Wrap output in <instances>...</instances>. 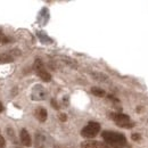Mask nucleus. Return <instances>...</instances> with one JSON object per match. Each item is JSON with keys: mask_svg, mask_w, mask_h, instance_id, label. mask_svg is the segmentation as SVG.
<instances>
[{"mask_svg": "<svg viewBox=\"0 0 148 148\" xmlns=\"http://www.w3.org/2000/svg\"><path fill=\"white\" fill-rule=\"evenodd\" d=\"M103 139L105 140L106 145L113 148H124L128 146L127 137L120 132L115 131H104L101 133Z\"/></svg>", "mask_w": 148, "mask_h": 148, "instance_id": "1", "label": "nucleus"}, {"mask_svg": "<svg viewBox=\"0 0 148 148\" xmlns=\"http://www.w3.org/2000/svg\"><path fill=\"white\" fill-rule=\"evenodd\" d=\"M111 119L120 127V128H124V129H131L132 127H134V123L131 121L129 115L127 114H122V113H113L111 114Z\"/></svg>", "mask_w": 148, "mask_h": 148, "instance_id": "2", "label": "nucleus"}, {"mask_svg": "<svg viewBox=\"0 0 148 148\" xmlns=\"http://www.w3.org/2000/svg\"><path fill=\"white\" fill-rule=\"evenodd\" d=\"M100 131V124L97 122H89L83 129L81 130V136L88 139L95 138Z\"/></svg>", "mask_w": 148, "mask_h": 148, "instance_id": "3", "label": "nucleus"}, {"mask_svg": "<svg viewBox=\"0 0 148 148\" xmlns=\"http://www.w3.org/2000/svg\"><path fill=\"white\" fill-rule=\"evenodd\" d=\"M33 69H34L37 75L42 80V81L49 82V81L51 80V75H50V73H49L48 71H46V69H45V66H43V63H42L40 59H37V60H36V63H34V65H33Z\"/></svg>", "mask_w": 148, "mask_h": 148, "instance_id": "4", "label": "nucleus"}, {"mask_svg": "<svg viewBox=\"0 0 148 148\" xmlns=\"http://www.w3.org/2000/svg\"><path fill=\"white\" fill-rule=\"evenodd\" d=\"M53 143L49 141L48 137L43 133H38L36 137V146L37 148H50Z\"/></svg>", "mask_w": 148, "mask_h": 148, "instance_id": "5", "label": "nucleus"}, {"mask_svg": "<svg viewBox=\"0 0 148 148\" xmlns=\"http://www.w3.org/2000/svg\"><path fill=\"white\" fill-rule=\"evenodd\" d=\"M19 139H21V143H22V145H23V146H25V147H31V145H32L31 136H30V133L27 132V130L26 129L21 130Z\"/></svg>", "mask_w": 148, "mask_h": 148, "instance_id": "6", "label": "nucleus"}, {"mask_svg": "<svg viewBox=\"0 0 148 148\" xmlns=\"http://www.w3.org/2000/svg\"><path fill=\"white\" fill-rule=\"evenodd\" d=\"M32 98L36 100H42L46 98V91L43 90V87L41 86H36L33 91H32Z\"/></svg>", "mask_w": 148, "mask_h": 148, "instance_id": "7", "label": "nucleus"}, {"mask_svg": "<svg viewBox=\"0 0 148 148\" xmlns=\"http://www.w3.org/2000/svg\"><path fill=\"white\" fill-rule=\"evenodd\" d=\"M103 143L100 141H96V140H87V141H83L81 144V148H104Z\"/></svg>", "mask_w": 148, "mask_h": 148, "instance_id": "8", "label": "nucleus"}, {"mask_svg": "<svg viewBox=\"0 0 148 148\" xmlns=\"http://www.w3.org/2000/svg\"><path fill=\"white\" fill-rule=\"evenodd\" d=\"M34 116L37 117L38 121L40 122H45L47 120V116H48V113L45 108H37L34 112Z\"/></svg>", "mask_w": 148, "mask_h": 148, "instance_id": "9", "label": "nucleus"}, {"mask_svg": "<svg viewBox=\"0 0 148 148\" xmlns=\"http://www.w3.org/2000/svg\"><path fill=\"white\" fill-rule=\"evenodd\" d=\"M14 60L13 56L9 54H0V64H7V63H12Z\"/></svg>", "mask_w": 148, "mask_h": 148, "instance_id": "10", "label": "nucleus"}, {"mask_svg": "<svg viewBox=\"0 0 148 148\" xmlns=\"http://www.w3.org/2000/svg\"><path fill=\"white\" fill-rule=\"evenodd\" d=\"M91 93L95 95L96 97H99V98H103V97H105V95H106V92H105L103 89L97 88V87H92V88H91Z\"/></svg>", "mask_w": 148, "mask_h": 148, "instance_id": "11", "label": "nucleus"}, {"mask_svg": "<svg viewBox=\"0 0 148 148\" xmlns=\"http://www.w3.org/2000/svg\"><path fill=\"white\" fill-rule=\"evenodd\" d=\"M131 139H132L133 141H140V139H141V136H140L139 133H133V134L131 136Z\"/></svg>", "mask_w": 148, "mask_h": 148, "instance_id": "12", "label": "nucleus"}, {"mask_svg": "<svg viewBox=\"0 0 148 148\" xmlns=\"http://www.w3.org/2000/svg\"><path fill=\"white\" fill-rule=\"evenodd\" d=\"M6 147V141L3 139V137L0 134V148H5Z\"/></svg>", "mask_w": 148, "mask_h": 148, "instance_id": "13", "label": "nucleus"}, {"mask_svg": "<svg viewBox=\"0 0 148 148\" xmlns=\"http://www.w3.org/2000/svg\"><path fill=\"white\" fill-rule=\"evenodd\" d=\"M59 120H60L62 122H65V121L67 120V115H66V114H64V113H62V114L59 115Z\"/></svg>", "mask_w": 148, "mask_h": 148, "instance_id": "14", "label": "nucleus"}, {"mask_svg": "<svg viewBox=\"0 0 148 148\" xmlns=\"http://www.w3.org/2000/svg\"><path fill=\"white\" fill-rule=\"evenodd\" d=\"M51 105H53V107H54L55 110H59V106H58V104H57V101H56L55 99L51 100Z\"/></svg>", "mask_w": 148, "mask_h": 148, "instance_id": "15", "label": "nucleus"}, {"mask_svg": "<svg viewBox=\"0 0 148 148\" xmlns=\"http://www.w3.org/2000/svg\"><path fill=\"white\" fill-rule=\"evenodd\" d=\"M3 38H5V34L0 31V43H2V40H3Z\"/></svg>", "mask_w": 148, "mask_h": 148, "instance_id": "16", "label": "nucleus"}, {"mask_svg": "<svg viewBox=\"0 0 148 148\" xmlns=\"http://www.w3.org/2000/svg\"><path fill=\"white\" fill-rule=\"evenodd\" d=\"M3 112V105L1 104V101H0V113H2Z\"/></svg>", "mask_w": 148, "mask_h": 148, "instance_id": "17", "label": "nucleus"}, {"mask_svg": "<svg viewBox=\"0 0 148 148\" xmlns=\"http://www.w3.org/2000/svg\"><path fill=\"white\" fill-rule=\"evenodd\" d=\"M104 148H113V147H111V146H108V145L105 144V145H104Z\"/></svg>", "mask_w": 148, "mask_h": 148, "instance_id": "18", "label": "nucleus"}]
</instances>
